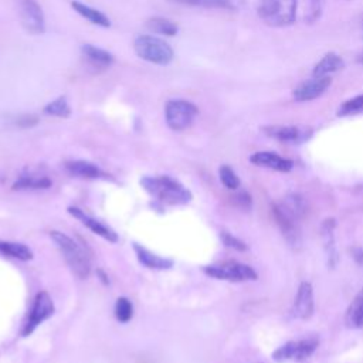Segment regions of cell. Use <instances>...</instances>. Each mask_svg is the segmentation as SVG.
Segmentation results:
<instances>
[{"mask_svg":"<svg viewBox=\"0 0 363 363\" xmlns=\"http://www.w3.org/2000/svg\"><path fill=\"white\" fill-rule=\"evenodd\" d=\"M356 261H357V264L363 268V250H360V251L356 254Z\"/></svg>","mask_w":363,"mask_h":363,"instance_id":"cell-36","label":"cell"},{"mask_svg":"<svg viewBox=\"0 0 363 363\" xmlns=\"http://www.w3.org/2000/svg\"><path fill=\"white\" fill-rule=\"evenodd\" d=\"M133 250H135V254H136V258L138 261L149 268V269H159V271H163V269H170L173 267V261L169 259V258H163V257H159L153 252H150L149 250H146L145 247L139 245V244H133Z\"/></svg>","mask_w":363,"mask_h":363,"instance_id":"cell-19","label":"cell"},{"mask_svg":"<svg viewBox=\"0 0 363 363\" xmlns=\"http://www.w3.org/2000/svg\"><path fill=\"white\" fill-rule=\"evenodd\" d=\"M136 55L156 65H167L173 61L174 52L169 43L155 35H139L133 41Z\"/></svg>","mask_w":363,"mask_h":363,"instance_id":"cell-4","label":"cell"},{"mask_svg":"<svg viewBox=\"0 0 363 363\" xmlns=\"http://www.w3.org/2000/svg\"><path fill=\"white\" fill-rule=\"evenodd\" d=\"M218 176H220V180H221L223 186L227 187L228 190H237L240 187V179L230 166L223 164L218 169Z\"/></svg>","mask_w":363,"mask_h":363,"instance_id":"cell-31","label":"cell"},{"mask_svg":"<svg viewBox=\"0 0 363 363\" xmlns=\"http://www.w3.org/2000/svg\"><path fill=\"white\" fill-rule=\"evenodd\" d=\"M250 162L258 167H265L286 173L294 167V162L274 152H255L250 156Z\"/></svg>","mask_w":363,"mask_h":363,"instance_id":"cell-15","label":"cell"},{"mask_svg":"<svg viewBox=\"0 0 363 363\" xmlns=\"http://www.w3.org/2000/svg\"><path fill=\"white\" fill-rule=\"evenodd\" d=\"M335 218H326L320 225V237L323 242V250L326 254V262L329 268H335L339 261L337 247L335 241Z\"/></svg>","mask_w":363,"mask_h":363,"instance_id":"cell-16","label":"cell"},{"mask_svg":"<svg viewBox=\"0 0 363 363\" xmlns=\"http://www.w3.org/2000/svg\"><path fill=\"white\" fill-rule=\"evenodd\" d=\"M197 113V106L186 99H170L164 106L166 123L172 130L177 132L187 129L193 123Z\"/></svg>","mask_w":363,"mask_h":363,"instance_id":"cell-6","label":"cell"},{"mask_svg":"<svg viewBox=\"0 0 363 363\" xmlns=\"http://www.w3.org/2000/svg\"><path fill=\"white\" fill-rule=\"evenodd\" d=\"M52 182L47 176L21 174L11 186L13 190H45L50 189Z\"/></svg>","mask_w":363,"mask_h":363,"instance_id":"cell-23","label":"cell"},{"mask_svg":"<svg viewBox=\"0 0 363 363\" xmlns=\"http://www.w3.org/2000/svg\"><path fill=\"white\" fill-rule=\"evenodd\" d=\"M140 186L157 201L169 206H183L191 201V191L170 176H145Z\"/></svg>","mask_w":363,"mask_h":363,"instance_id":"cell-1","label":"cell"},{"mask_svg":"<svg viewBox=\"0 0 363 363\" xmlns=\"http://www.w3.org/2000/svg\"><path fill=\"white\" fill-rule=\"evenodd\" d=\"M132 316H133L132 302L125 296L118 298L115 303V318L118 319V322L128 323L132 319Z\"/></svg>","mask_w":363,"mask_h":363,"instance_id":"cell-29","label":"cell"},{"mask_svg":"<svg viewBox=\"0 0 363 363\" xmlns=\"http://www.w3.org/2000/svg\"><path fill=\"white\" fill-rule=\"evenodd\" d=\"M319 342L313 337L289 340L272 352V359L278 363L303 362L313 354Z\"/></svg>","mask_w":363,"mask_h":363,"instance_id":"cell-7","label":"cell"},{"mask_svg":"<svg viewBox=\"0 0 363 363\" xmlns=\"http://www.w3.org/2000/svg\"><path fill=\"white\" fill-rule=\"evenodd\" d=\"M359 112H363V95H357L352 99L345 101L339 109L337 115L339 116H347V115H356Z\"/></svg>","mask_w":363,"mask_h":363,"instance_id":"cell-30","label":"cell"},{"mask_svg":"<svg viewBox=\"0 0 363 363\" xmlns=\"http://www.w3.org/2000/svg\"><path fill=\"white\" fill-rule=\"evenodd\" d=\"M18 17L24 30L33 35L44 34L45 20L37 0H18Z\"/></svg>","mask_w":363,"mask_h":363,"instance_id":"cell-9","label":"cell"},{"mask_svg":"<svg viewBox=\"0 0 363 363\" xmlns=\"http://www.w3.org/2000/svg\"><path fill=\"white\" fill-rule=\"evenodd\" d=\"M43 112L45 115H51V116H57V118H68L71 115V108L67 102L65 96H58L54 101L48 102Z\"/></svg>","mask_w":363,"mask_h":363,"instance_id":"cell-27","label":"cell"},{"mask_svg":"<svg viewBox=\"0 0 363 363\" xmlns=\"http://www.w3.org/2000/svg\"><path fill=\"white\" fill-rule=\"evenodd\" d=\"M81 54L86 61V64L95 71H104L109 68L111 64L113 62V55L111 52H108L104 48L95 47L92 44L81 45Z\"/></svg>","mask_w":363,"mask_h":363,"instance_id":"cell-17","label":"cell"},{"mask_svg":"<svg viewBox=\"0 0 363 363\" xmlns=\"http://www.w3.org/2000/svg\"><path fill=\"white\" fill-rule=\"evenodd\" d=\"M67 211H68L72 217H75L77 220H79L85 227H88L94 234L102 237L104 240H106V241H109V242H118L119 237H118V234H116L111 227H108L106 224L101 223L99 220L91 217V216L86 214L84 210L71 206V207H68Z\"/></svg>","mask_w":363,"mask_h":363,"instance_id":"cell-13","label":"cell"},{"mask_svg":"<svg viewBox=\"0 0 363 363\" xmlns=\"http://www.w3.org/2000/svg\"><path fill=\"white\" fill-rule=\"evenodd\" d=\"M146 27L153 33L169 35V37L176 35L179 31L177 24L166 17H152L146 21Z\"/></svg>","mask_w":363,"mask_h":363,"instance_id":"cell-26","label":"cell"},{"mask_svg":"<svg viewBox=\"0 0 363 363\" xmlns=\"http://www.w3.org/2000/svg\"><path fill=\"white\" fill-rule=\"evenodd\" d=\"M98 274H99V275H101V281H102V282H104V284H105V285H108V284H109V279H108V278H106V275H105V274H104V272H102V271H101V269H99V271H98Z\"/></svg>","mask_w":363,"mask_h":363,"instance_id":"cell-37","label":"cell"},{"mask_svg":"<svg viewBox=\"0 0 363 363\" xmlns=\"http://www.w3.org/2000/svg\"><path fill=\"white\" fill-rule=\"evenodd\" d=\"M298 0H258V16L271 27L291 26L296 17Z\"/></svg>","mask_w":363,"mask_h":363,"instance_id":"cell-3","label":"cell"},{"mask_svg":"<svg viewBox=\"0 0 363 363\" xmlns=\"http://www.w3.org/2000/svg\"><path fill=\"white\" fill-rule=\"evenodd\" d=\"M345 325L349 329L363 328V289L354 296L345 312Z\"/></svg>","mask_w":363,"mask_h":363,"instance_id":"cell-21","label":"cell"},{"mask_svg":"<svg viewBox=\"0 0 363 363\" xmlns=\"http://www.w3.org/2000/svg\"><path fill=\"white\" fill-rule=\"evenodd\" d=\"M71 7L84 18H86L88 21H91L92 24L95 26H101V27H109L111 26V20L99 10L88 6V4H84L78 0H72L71 1Z\"/></svg>","mask_w":363,"mask_h":363,"instance_id":"cell-22","label":"cell"},{"mask_svg":"<svg viewBox=\"0 0 363 363\" xmlns=\"http://www.w3.org/2000/svg\"><path fill=\"white\" fill-rule=\"evenodd\" d=\"M203 272L211 278L230 281V282H244V281H255L258 278L257 272L252 267L237 262V261H227L214 265L203 267Z\"/></svg>","mask_w":363,"mask_h":363,"instance_id":"cell-5","label":"cell"},{"mask_svg":"<svg viewBox=\"0 0 363 363\" xmlns=\"http://www.w3.org/2000/svg\"><path fill=\"white\" fill-rule=\"evenodd\" d=\"M272 216H274L277 224L279 225V228L282 231V235L285 237L286 242L291 247L298 248L301 245V242H302L299 227H298V221H295L294 218L286 216L277 204L272 206Z\"/></svg>","mask_w":363,"mask_h":363,"instance_id":"cell-14","label":"cell"},{"mask_svg":"<svg viewBox=\"0 0 363 363\" xmlns=\"http://www.w3.org/2000/svg\"><path fill=\"white\" fill-rule=\"evenodd\" d=\"M286 216H289L291 218H294L295 221L299 223V220L303 218L305 213H306V206H305V200L301 194L298 193H291L288 196H285L279 203H275Z\"/></svg>","mask_w":363,"mask_h":363,"instance_id":"cell-20","label":"cell"},{"mask_svg":"<svg viewBox=\"0 0 363 363\" xmlns=\"http://www.w3.org/2000/svg\"><path fill=\"white\" fill-rule=\"evenodd\" d=\"M220 238H221L223 244H224L225 247H228V248H233V250H235V251H247V250H248V245H247L242 240L237 238L235 235H233V234L228 233V231H221Z\"/></svg>","mask_w":363,"mask_h":363,"instance_id":"cell-32","label":"cell"},{"mask_svg":"<svg viewBox=\"0 0 363 363\" xmlns=\"http://www.w3.org/2000/svg\"><path fill=\"white\" fill-rule=\"evenodd\" d=\"M37 123V118L35 116H24L21 121H20V125L21 126H33Z\"/></svg>","mask_w":363,"mask_h":363,"instance_id":"cell-35","label":"cell"},{"mask_svg":"<svg viewBox=\"0 0 363 363\" xmlns=\"http://www.w3.org/2000/svg\"><path fill=\"white\" fill-rule=\"evenodd\" d=\"M320 10H322V0H312V7L309 11L311 16L308 17V21H315L319 17Z\"/></svg>","mask_w":363,"mask_h":363,"instance_id":"cell-34","label":"cell"},{"mask_svg":"<svg viewBox=\"0 0 363 363\" xmlns=\"http://www.w3.org/2000/svg\"><path fill=\"white\" fill-rule=\"evenodd\" d=\"M0 254L17 258L20 261H30L33 259V251L27 245L21 242H11V241H1L0 240Z\"/></svg>","mask_w":363,"mask_h":363,"instance_id":"cell-25","label":"cell"},{"mask_svg":"<svg viewBox=\"0 0 363 363\" xmlns=\"http://www.w3.org/2000/svg\"><path fill=\"white\" fill-rule=\"evenodd\" d=\"M359 61H360V62H363V54L359 57Z\"/></svg>","mask_w":363,"mask_h":363,"instance_id":"cell-38","label":"cell"},{"mask_svg":"<svg viewBox=\"0 0 363 363\" xmlns=\"http://www.w3.org/2000/svg\"><path fill=\"white\" fill-rule=\"evenodd\" d=\"M315 301H313V288L309 282L303 281L299 284L294 303L291 308V315L295 319L306 320L313 315Z\"/></svg>","mask_w":363,"mask_h":363,"instance_id":"cell-10","label":"cell"},{"mask_svg":"<svg viewBox=\"0 0 363 363\" xmlns=\"http://www.w3.org/2000/svg\"><path fill=\"white\" fill-rule=\"evenodd\" d=\"M330 82H332L330 77H312L311 79L298 85L294 89L292 96L298 102L312 101V99L320 96L330 86Z\"/></svg>","mask_w":363,"mask_h":363,"instance_id":"cell-11","label":"cell"},{"mask_svg":"<svg viewBox=\"0 0 363 363\" xmlns=\"http://www.w3.org/2000/svg\"><path fill=\"white\" fill-rule=\"evenodd\" d=\"M179 4L199 6V7H211V9H234V0H170Z\"/></svg>","mask_w":363,"mask_h":363,"instance_id":"cell-28","label":"cell"},{"mask_svg":"<svg viewBox=\"0 0 363 363\" xmlns=\"http://www.w3.org/2000/svg\"><path fill=\"white\" fill-rule=\"evenodd\" d=\"M345 67V62L340 55L335 52H328L313 68V77H329V74L336 72Z\"/></svg>","mask_w":363,"mask_h":363,"instance_id":"cell-24","label":"cell"},{"mask_svg":"<svg viewBox=\"0 0 363 363\" xmlns=\"http://www.w3.org/2000/svg\"><path fill=\"white\" fill-rule=\"evenodd\" d=\"M54 311H55V306H54V302H52L51 296L48 295V292H45V291L38 292L34 298L28 319L21 329V336L23 337L30 336L38 325H41L44 320H47L48 318L52 316Z\"/></svg>","mask_w":363,"mask_h":363,"instance_id":"cell-8","label":"cell"},{"mask_svg":"<svg viewBox=\"0 0 363 363\" xmlns=\"http://www.w3.org/2000/svg\"><path fill=\"white\" fill-rule=\"evenodd\" d=\"M237 206H240L241 208H250L251 207V196L247 191H240L238 194H235L234 197Z\"/></svg>","mask_w":363,"mask_h":363,"instance_id":"cell-33","label":"cell"},{"mask_svg":"<svg viewBox=\"0 0 363 363\" xmlns=\"http://www.w3.org/2000/svg\"><path fill=\"white\" fill-rule=\"evenodd\" d=\"M65 169L68 173H71L75 177L81 179H108L109 174H106L99 166L95 163H91L88 160H71L65 163Z\"/></svg>","mask_w":363,"mask_h":363,"instance_id":"cell-18","label":"cell"},{"mask_svg":"<svg viewBox=\"0 0 363 363\" xmlns=\"http://www.w3.org/2000/svg\"><path fill=\"white\" fill-rule=\"evenodd\" d=\"M51 240L55 242L57 248L62 254L65 262L68 264L69 269L74 275H77L79 279H85L91 274V259L88 252L82 245H79L74 238L69 235L52 230L50 233Z\"/></svg>","mask_w":363,"mask_h":363,"instance_id":"cell-2","label":"cell"},{"mask_svg":"<svg viewBox=\"0 0 363 363\" xmlns=\"http://www.w3.org/2000/svg\"><path fill=\"white\" fill-rule=\"evenodd\" d=\"M262 130L269 138H274L281 142H291V143H302L308 140L312 135V130L309 128H302V126L272 125V126H265Z\"/></svg>","mask_w":363,"mask_h":363,"instance_id":"cell-12","label":"cell"}]
</instances>
